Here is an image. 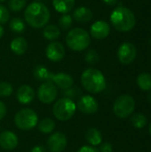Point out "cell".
I'll list each match as a JSON object with an SVG mask.
<instances>
[{
	"mask_svg": "<svg viewBox=\"0 0 151 152\" xmlns=\"http://www.w3.org/2000/svg\"><path fill=\"white\" fill-rule=\"evenodd\" d=\"M26 22L34 28H43L50 20V12L47 6L39 2L31 3L24 12Z\"/></svg>",
	"mask_w": 151,
	"mask_h": 152,
	"instance_id": "obj_1",
	"label": "cell"
},
{
	"mask_svg": "<svg viewBox=\"0 0 151 152\" xmlns=\"http://www.w3.org/2000/svg\"><path fill=\"white\" fill-rule=\"evenodd\" d=\"M110 21L117 30L127 32L133 28L136 23V19L130 9L124 6H118L111 12Z\"/></svg>",
	"mask_w": 151,
	"mask_h": 152,
	"instance_id": "obj_2",
	"label": "cell"
},
{
	"mask_svg": "<svg viewBox=\"0 0 151 152\" xmlns=\"http://www.w3.org/2000/svg\"><path fill=\"white\" fill-rule=\"evenodd\" d=\"M81 84L89 93L98 94L106 88V79L99 69L89 68L81 75Z\"/></svg>",
	"mask_w": 151,
	"mask_h": 152,
	"instance_id": "obj_3",
	"label": "cell"
},
{
	"mask_svg": "<svg viewBox=\"0 0 151 152\" xmlns=\"http://www.w3.org/2000/svg\"><path fill=\"white\" fill-rule=\"evenodd\" d=\"M91 42L88 32L81 28H75L69 30L66 36V44L73 51L80 52L85 50Z\"/></svg>",
	"mask_w": 151,
	"mask_h": 152,
	"instance_id": "obj_4",
	"label": "cell"
},
{
	"mask_svg": "<svg viewBox=\"0 0 151 152\" xmlns=\"http://www.w3.org/2000/svg\"><path fill=\"white\" fill-rule=\"evenodd\" d=\"M77 110V106L72 100L68 98H61L58 100L53 108L54 117L61 121H67L70 119Z\"/></svg>",
	"mask_w": 151,
	"mask_h": 152,
	"instance_id": "obj_5",
	"label": "cell"
},
{
	"mask_svg": "<svg viewBox=\"0 0 151 152\" xmlns=\"http://www.w3.org/2000/svg\"><path fill=\"white\" fill-rule=\"evenodd\" d=\"M135 109V101L129 94L120 95L116 99L113 104L114 114L119 118L129 117Z\"/></svg>",
	"mask_w": 151,
	"mask_h": 152,
	"instance_id": "obj_6",
	"label": "cell"
},
{
	"mask_svg": "<svg viewBox=\"0 0 151 152\" xmlns=\"http://www.w3.org/2000/svg\"><path fill=\"white\" fill-rule=\"evenodd\" d=\"M37 122V114L30 109H22L14 117V123L20 130H30L36 126Z\"/></svg>",
	"mask_w": 151,
	"mask_h": 152,
	"instance_id": "obj_7",
	"label": "cell"
},
{
	"mask_svg": "<svg viewBox=\"0 0 151 152\" xmlns=\"http://www.w3.org/2000/svg\"><path fill=\"white\" fill-rule=\"evenodd\" d=\"M58 95L57 86L52 81H45L39 86L37 90V97L39 101L44 104L53 102Z\"/></svg>",
	"mask_w": 151,
	"mask_h": 152,
	"instance_id": "obj_8",
	"label": "cell"
},
{
	"mask_svg": "<svg viewBox=\"0 0 151 152\" xmlns=\"http://www.w3.org/2000/svg\"><path fill=\"white\" fill-rule=\"evenodd\" d=\"M137 50L134 45L130 42L123 43L117 50V57L122 64H131L136 58Z\"/></svg>",
	"mask_w": 151,
	"mask_h": 152,
	"instance_id": "obj_9",
	"label": "cell"
},
{
	"mask_svg": "<svg viewBox=\"0 0 151 152\" xmlns=\"http://www.w3.org/2000/svg\"><path fill=\"white\" fill-rule=\"evenodd\" d=\"M77 108L84 114H93L99 109V103L95 98L91 95H83L79 98Z\"/></svg>",
	"mask_w": 151,
	"mask_h": 152,
	"instance_id": "obj_10",
	"label": "cell"
},
{
	"mask_svg": "<svg viewBox=\"0 0 151 152\" xmlns=\"http://www.w3.org/2000/svg\"><path fill=\"white\" fill-rule=\"evenodd\" d=\"M67 137L64 134L57 132L52 134L47 141V147L51 152H62L67 147Z\"/></svg>",
	"mask_w": 151,
	"mask_h": 152,
	"instance_id": "obj_11",
	"label": "cell"
},
{
	"mask_svg": "<svg viewBox=\"0 0 151 152\" xmlns=\"http://www.w3.org/2000/svg\"><path fill=\"white\" fill-rule=\"evenodd\" d=\"M46 57L52 61H60L65 56V49L61 43L53 41L51 42L45 50Z\"/></svg>",
	"mask_w": 151,
	"mask_h": 152,
	"instance_id": "obj_12",
	"label": "cell"
},
{
	"mask_svg": "<svg viewBox=\"0 0 151 152\" xmlns=\"http://www.w3.org/2000/svg\"><path fill=\"white\" fill-rule=\"evenodd\" d=\"M109 33V24L105 20H97L91 26V35L95 39H104Z\"/></svg>",
	"mask_w": 151,
	"mask_h": 152,
	"instance_id": "obj_13",
	"label": "cell"
},
{
	"mask_svg": "<svg viewBox=\"0 0 151 152\" xmlns=\"http://www.w3.org/2000/svg\"><path fill=\"white\" fill-rule=\"evenodd\" d=\"M18 145L17 135L11 131H4L0 134V147L6 151H12Z\"/></svg>",
	"mask_w": 151,
	"mask_h": 152,
	"instance_id": "obj_14",
	"label": "cell"
},
{
	"mask_svg": "<svg viewBox=\"0 0 151 152\" xmlns=\"http://www.w3.org/2000/svg\"><path fill=\"white\" fill-rule=\"evenodd\" d=\"M51 81L59 88L62 89V90H66L68 88H70L71 86H73V83L74 80L72 78V77L67 73H63V72H60L57 74H53L52 75L51 77Z\"/></svg>",
	"mask_w": 151,
	"mask_h": 152,
	"instance_id": "obj_15",
	"label": "cell"
},
{
	"mask_svg": "<svg viewBox=\"0 0 151 152\" xmlns=\"http://www.w3.org/2000/svg\"><path fill=\"white\" fill-rule=\"evenodd\" d=\"M36 96L35 91L29 86L23 85L20 86L16 92V98L18 102L21 104H28L30 103Z\"/></svg>",
	"mask_w": 151,
	"mask_h": 152,
	"instance_id": "obj_16",
	"label": "cell"
},
{
	"mask_svg": "<svg viewBox=\"0 0 151 152\" xmlns=\"http://www.w3.org/2000/svg\"><path fill=\"white\" fill-rule=\"evenodd\" d=\"M73 18L78 22H89L93 19V12L87 7L80 6L74 11Z\"/></svg>",
	"mask_w": 151,
	"mask_h": 152,
	"instance_id": "obj_17",
	"label": "cell"
},
{
	"mask_svg": "<svg viewBox=\"0 0 151 152\" xmlns=\"http://www.w3.org/2000/svg\"><path fill=\"white\" fill-rule=\"evenodd\" d=\"M10 47L13 53L17 55H22L26 53L28 49V42L24 37H15L11 42Z\"/></svg>",
	"mask_w": 151,
	"mask_h": 152,
	"instance_id": "obj_18",
	"label": "cell"
},
{
	"mask_svg": "<svg viewBox=\"0 0 151 152\" xmlns=\"http://www.w3.org/2000/svg\"><path fill=\"white\" fill-rule=\"evenodd\" d=\"M85 139L92 146H98L102 142V135L100 130L94 127H90L85 133Z\"/></svg>",
	"mask_w": 151,
	"mask_h": 152,
	"instance_id": "obj_19",
	"label": "cell"
},
{
	"mask_svg": "<svg viewBox=\"0 0 151 152\" xmlns=\"http://www.w3.org/2000/svg\"><path fill=\"white\" fill-rule=\"evenodd\" d=\"M53 5L58 12L66 14L74 7L75 0H53Z\"/></svg>",
	"mask_w": 151,
	"mask_h": 152,
	"instance_id": "obj_20",
	"label": "cell"
},
{
	"mask_svg": "<svg viewBox=\"0 0 151 152\" xmlns=\"http://www.w3.org/2000/svg\"><path fill=\"white\" fill-rule=\"evenodd\" d=\"M52 75H53V73L50 72L43 65H38L34 69V77L36 79H37L39 81H43V82L51 81Z\"/></svg>",
	"mask_w": 151,
	"mask_h": 152,
	"instance_id": "obj_21",
	"label": "cell"
},
{
	"mask_svg": "<svg viewBox=\"0 0 151 152\" xmlns=\"http://www.w3.org/2000/svg\"><path fill=\"white\" fill-rule=\"evenodd\" d=\"M43 36L47 40L53 41L61 36V31L58 26L54 24H51V25H47L46 27H44V31H43Z\"/></svg>",
	"mask_w": 151,
	"mask_h": 152,
	"instance_id": "obj_22",
	"label": "cell"
},
{
	"mask_svg": "<svg viewBox=\"0 0 151 152\" xmlns=\"http://www.w3.org/2000/svg\"><path fill=\"white\" fill-rule=\"evenodd\" d=\"M137 85L143 91L151 90V75L143 72L137 77Z\"/></svg>",
	"mask_w": 151,
	"mask_h": 152,
	"instance_id": "obj_23",
	"label": "cell"
},
{
	"mask_svg": "<svg viewBox=\"0 0 151 152\" xmlns=\"http://www.w3.org/2000/svg\"><path fill=\"white\" fill-rule=\"evenodd\" d=\"M55 128V122L51 118H44L38 124V130L42 134H51Z\"/></svg>",
	"mask_w": 151,
	"mask_h": 152,
	"instance_id": "obj_24",
	"label": "cell"
},
{
	"mask_svg": "<svg viewBox=\"0 0 151 152\" xmlns=\"http://www.w3.org/2000/svg\"><path fill=\"white\" fill-rule=\"evenodd\" d=\"M147 122H148V119L146 118L145 115L142 114V113H137V114H134L132 118H131V123L132 125L135 127V128H138V129H141V128H143L146 125H147Z\"/></svg>",
	"mask_w": 151,
	"mask_h": 152,
	"instance_id": "obj_25",
	"label": "cell"
},
{
	"mask_svg": "<svg viewBox=\"0 0 151 152\" xmlns=\"http://www.w3.org/2000/svg\"><path fill=\"white\" fill-rule=\"evenodd\" d=\"M10 28L15 33H21L25 29V24L20 18H13L10 21Z\"/></svg>",
	"mask_w": 151,
	"mask_h": 152,
	"instance_id": "obj_26",
	"label": "cell"
},
{
	"mask_svg": "<svg viewBox=\"0 0 151 152\" xmlns=\"http://www.w3.org/2000/svg\"><path fill=\"white\" fill-rule=\"evenodd\" d=\"M85 61L90 65H95L100 61V55L94 49H89L85 55Z\"/></svg>",
	"mask_w": 151,
	"mask_h": 152,
	"instance_id": "obj_27",
	"label": "cell"
},
{
	"mask_svg": "<svg viewBox=\"0 0 151 152\" xmlns=\"http://www.w3.org/2000/svg\"><path fill=\"white\" fill-rule=\"evenodd\" d=\"M73 23L72 20V17L69 14H62V16L60 18L59 20V24L60 27L63 29V30H68L69 28H71Z\"/></svg>",
	"mask_w": 151,
	"mask_h": 152,
	"instance_id": "obj_28",
	"label": "cell"
},
{
	"mask_svg": "<svg viewBox=\"0 0 151 152\" xmlns=\"http://www.w3.org/2000/svg\"><path fill=\"white\" fill-rule=\"evenodd\" d=\"M27 4V0H9V8L13 12H19L22 10Z\"/></svg>",
	"mask_w": 151,
	"mask_h": 152,
	"instance_id": "obj_29",
	"label": "cell"
},
{
	"mask_svg": "<svg viewBox=\"0 0 151 152\" xmlns=\"http://www.w3.org/2000/svg\"><path fill=\"white\" fill-rule=\"evenodd\" d=\"M13 92V88L11 84L2 81L0 82V97H8Z\"/></svg>",
	"mask_w": 151,
	"mask_h": 152,
	"instance_id": "obj_30",
	"label": "cell"
},
{
	"mask_svg": "<svg viewBox=\"0 0 151 152\" xmlns=\"http://www.w3.org/2000/svg\"><path fill=\"white\" fill-rule=\"evenodd\" d=\"M64 98H68L69 100H73L77 98L79 94H81V91L77 87V86H71L70 88H68L66 90H63L62 93Z\"/></svg>",
	"mask_w": 151,
	"mask_h": 152,
	"instance_id": "obj_31",
	"label": "cell"
},
{
	"mask_svg": "<svg viewBox=\"0 0 151 152\" xmlns=\"http://www.w3.org/2000/svg\"><path fill=\"white\" fill-rule=\"evenodd\" d=\"M9 18L10 14L8 9L5 6L0 4V24L6 23L9 20Z\"/></svg>",
	"mask_w": 151,
	"mask_h": 152,
	"instance_id": "obj_32",
	"label": "cell"
},
{
	"mask_svg": "<svg viewBox=\"0 0 151 152\" xmlns=\"http://www.w3.org/2000/svg\"><path fill=\"white\" fill-rule=\"evenodd\" d=\"M101 152H112L113 151V147L111 145V143L109 142H104L101 145L100 147V151Z\"/></svg>",
	"mask_w": 151,
	"mask_h": 152,
	"instance_id": "obj_33",
	"label": "cell"
},
{
	"mask_svg": "<svg viewBox=\"0 0 151 152\" xmlns=\"http://www.w3.org/2000/svg\"><path fill=\"white\" fill-rule=\"evenodd\" d=\"M77 152H99V150L96 149L95 147L93 146H83L81 147Z\"/></svg>",
	"mask_w": 151,
	"mask_h": 152,
	"instance_id": "obj_34",
	"label": "cell"
},
{
	"mask_svg": "<svg viewBox=\"0 0 151 152\" xmlns=\"http://www.w3.org/2000/svg\"><path fill=\"white\" fill-rule=\"evenodd\" d=\"M6 115V107L3 102L0 101V120L3 119Z\"/></svg>",
	"mask_w": 151,
	"mask_h": 152,
	"instance_id": "obj_35",
	"label": "cell"
},
{
	"mask_svg": "<svg viewBox=\"0 0 151 152\" xmlns=\"http://www.w3.org/2000/svg\"><path fill=\"white\" fill-rule=\"evenodd\" d=\"M30 152H46V150L44 146L37 145V146H35Z\"/></svg>",
	"mask_w": 151,
	"mask_h": 152,
	"instance_id": "obj_36",
	"label": "cell"
},
{
	"mask_svg": "<svg viewBox=\"0 0 151 152\" xmlns=\"http://www.w3.org/2000/svg\"><path fill=\"white\" fill-rule=\"evenodd\" d=\"M103 2L105 4H107L108 5H115L117 2V0H103Z\"/></svg>",
	"mask_w": 151,
	"mask_h": 152,
	"instance_id": "obj_37",
	"label": "cell"
},
{
	"mask_svg": "<svg viewBox=\"0 0 151 152\" xmlns=\"http://www.w3.org/2000/svg\"><path fill=\"white\" fill-rule=\"evenodd\" d=\"M4 28L0 25V38L3 37V35H4Z\"/></svg>",
	"mask_w": 151,
	"mask_h": 152,
	"instance_id": "obj_38",
	"label": "cell"
},
{
	"mask_svg": "<svg viewBox=\"0 0 151 152\" xmlns=\"http://www.w3.org/2000/svg\"><path fill=\"white\" fill-rule=\"evenodd\" d=\"M148 101H149V102L151 103V93H150V94H149V95H148Z\"/></svg>",
	"mask_w": 151,
	"mask_h": 152,
	"instance_id": "obj_39",
	"label": "cell"
},
{
	"mask_svg": "<svg viewBox=\"0 0 151 152\" xmlns=\"http://www.w3.org/2000/svg\"><path fill=\"white\" fill-rule=\"evenodd\" d=\"M149 131H150V134H151V124L150 125V126H149Z\"/></svg>",
	"mask_w": 151,
	"mask_h": 152,
	"instance_id": "obj_40",
	"label": "cell"
},
{
	"mask_svg": "<svg viewBox=\"0 0 151 152\" xmlns=\"http://www.w3.org/2000/svg\"><path fill=\"white\" fill-rule=\"evenodd\" d=\"M4 1H5V0H0V3H1V2H4Z\"/></svg>",
	"mask_w": 151,
	"mask_h": 152,
	"instance_id": "obj_41",
	"label": "cell"
},
{
	"mask_svg": "<svg viewBox=\"0 0 151 152\" xmlns=\"http://www.w3.org/2000/svg\"><path fill=\"white\" fill-rule=\"evenodd\" d=\"M36 1H40V0H36Z\"/></svg>",
	"mask_w": 151,
	"mask_h": 152,
	"instance_id": "obj_42",
	"label": "cell"
}]
</instances>
